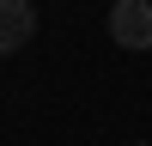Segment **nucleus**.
<instances>
[{"label":"nucleus","mask_w":152,"mask_h":146,"mask_svg":"<svg viewBox=\"0 0 152 146\" xmlns=\"http://www.w3.org/2000/svg\"><path fill=\"white\" fill-rule=\"evenodd\" d=\"M31 36H37V6L31 0H0V55L24 49Z\"/></svg>","instance_id":"f03ea898"},{"label":"nucleus","mask_w":152,"mask_h":146,"mask_svg":"<svg viewBox=\"0 0 152 146\" xmlns=\"http://www.w3.org/2000/svg\"><path fill=\"white\" fill-rule=\"evenodd\" d=\"M110 36L122 49H152V0H116L110 6Z\"/></svg>","instance_id":"f257e3e1"}]
</instances>
